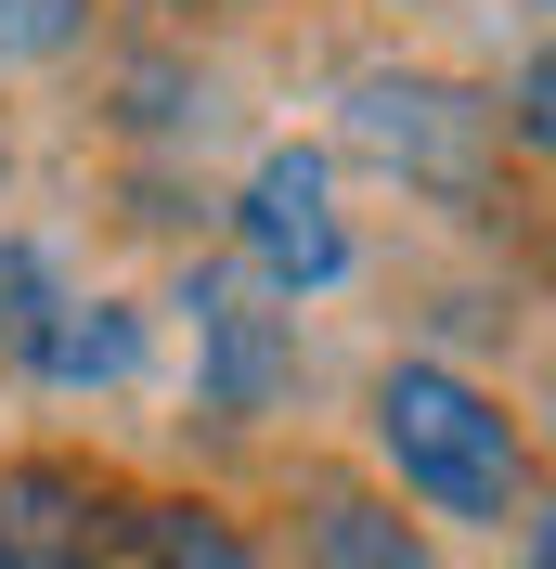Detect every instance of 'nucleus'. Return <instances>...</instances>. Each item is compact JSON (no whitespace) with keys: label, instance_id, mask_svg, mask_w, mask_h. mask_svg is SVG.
I'll return each mask as SVG.
<instances>
[{"label":"nucleus","instance_id":"nucleus-13","mask_svg":"<svg viewBox=\"0 0 556 569\" xmlns=\"http://www.w3.org/2000/svg\"><path fill=\"white\" fill-rule=\"evenodd\" d=\"M169 13H259V0H169Z\"/></svg>","mask_w":556,"mask_h":569},{"label":"nucleus","instance_id":"nucleus-7","mask_svg":"<svg viewBox=\"0 0 556 569\" xmlns=\"http://www.w3.org/2000/svg\"><path fill=\"white\" fill-rule=\"evenodd\" d=\"M142 362H156V323H142V298H105V284H78L66 311L39 323V350L13 362L27 389H142Z\"/></svg>","mask_w":556,"mask_h":569},{"label":"nucleus","instance_id":"nucleus-5","mask_svg":"<svg viewBox=\"0 0 556 569\" xmlns=\"http://www.w3.org/2000/svg\"><path fill=\"white\" fill-rule=\"evenodd\" d=\"M130 557V492L78 453L0 466V569H117Z\"/></svg>","mask_w":556,"mask_h":569},{"label":"nucleus","instance_id":"nucleus-1","mask_svg":"<svg viewBox=\"0 0 556 569\" xmlns=\"http://www.w3.org/2000/svg\"><path fill=\"white\" fill-rule=\"evenodd\" d=\"M363 440H376V466H388V505H427L453 531H518V518H544V505H530L518 401L492 389V376H466V362H440V350L376 362Z\"/></svg>","mask_w":556,"mask_h":569},{"label":"nucleus","instance_id":"nucleus-11","mask_svg":"<svg viewBox=\"0 0 556 569\" xmlns=\"http://www.w3.org/2000/svg\"><path fill=\"white\" fill-rule=\"evenodd\" d=\"M91 39V0H0V52L13 66H66Z\"/></svg>","mask_w":556,"mask_h":569},{"label":"nucleus","instance_id":"nucleus-14","mask_svg":"<svg viewBox=\"0 0 556 569\" xmlns=\"http://www.w3.org/2000/svg\"><path fill=\"white\" fill-rule=\"evenodd\" d=\"M0 181H13V130H0Z\"/></svg>","mask_w":556,"mask_h":569},{"label":"nucleus","instance_id":"nucleus-8","mask_svg":"<svg viewBox=\"0 0 556 569\" xmlns=\"http://www.w3.org/2000/svg\"><path fill=\"white\" fill-rule=\"evenodd\" d=\"M130 557H142V569H272L259 543H246V518H234V505H208V492L130 505Z\"/></svg>","mask_w":556,"mask_h":569},{"label":"nucleus","instance_id":"nucleus-4","mask_svg":"<svg viewBox=\"0 0 556 569\" xmlns=\"http://www.w3.org/2000/svg\"><path fill=\"white\" fill-rule=\"evenodd\" d=\"M349 208H337V156L324 142H272L259 169L234 181V272L259 284V298H324V284H349Z\"/></svg>","mask_w":556,"mask_h":569},{"label":"nucleus","instance_id":"nucleus-2","mask_svg":"<svg viewBox=\"0 0 556 569\" xmlns=\"http://www.w3.org/2000/svg\"><path fill=\"white\" fill-rule=\"evenodd\" d=\"M337 130H349V156H376L388 181H415V194H492V91H466V78H440V66H349V91H337Z\"/></svg>","mask_w":556,"mask_h":569},{"label":"nucleus","instance_id":"nucleus-12","mask_svg":"<svg viewBox=\"0 0 556 569\" xmlns=\"http://www.w3.org/2000/svg\"><path fill=\"white\" fill-rule=\"evenodd\" d=\"M492 130H518L530 156H544V130H556V66L544 52H518V104H492Z\"/></svg>","mask_w":556,"mask_h":569},{"label":"nucleus","instance_id":"nucleus-6","mask_svg":"<svg viewBox=\"0 0 556 569\" xmlns=\"http://www.w3.org/2000/svg\"><path fill=\"white\" fill-rule=\"evenodd\" d=\"M298 569H440V543H427V518H401L376 479L298 466Z\"/></svg>","mask_w":556,"mask_h":569},{"label":"nucleus","instance_id":"nucleus-3","mask_svg":"<svg viewBox=\"0 0 556 569\" xmlns=\"http://www.w3.org/2000/svg\"><path fill=\"white\" fill-rule=\"evenodd\" d=\"M181 311H195V415L208 427H272L285 401H298L311 337H298L285 298H259L234 259H195V272H181Z\"/></svg>","mask_w":556,"mask_h":569},{"label":"nucleus","instance_id":"nucleus-9","mask_svg":"<svg viewBox=\"0 0 556 569\" xmlns=\"http://www.w3.org/2000/svg\"><path fill=\"white\" fill-rule=\"evenodd\" d=\"M78 284H66V247L52 233H0V362H27L39 350V323L66 311Z\"/></svg>","mask_w":556,"mask_h":569},{"label":"nucleus","instance_id":"nucleus-10","mask_svg":"<svg viewBox=\"0 0 556 569\" xmlns=\"http://www.w3.org/2000/svg\"><path fill=\"white\" fill-rule=\"evenodd\" d=\"M117 130L195 142V130H208V78L181 66V52H130V66H117Z\"/></svg>","mask_w":556,"mask_h":569}]
</instances>
